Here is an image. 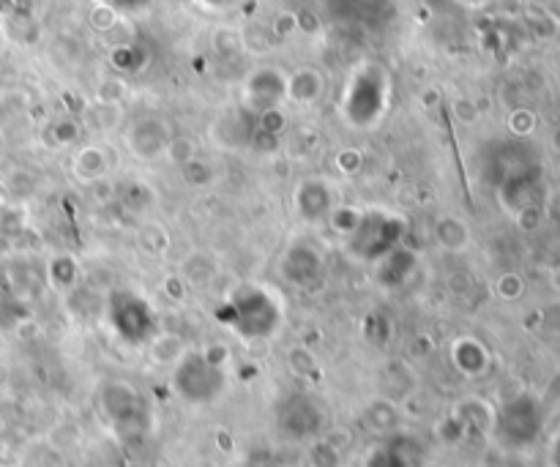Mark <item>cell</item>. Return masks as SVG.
<instances>
[{
    "instance_id": "obj_1",
    "label": "cell",
    "mask_w": 560,
    "mask_h": 467,
    "mask_svg": "<svg viewBox=\"0 0 560 467\" xmlns=\"http://www.w3.org/2000/svg\"><path fill=\"white\" fill-rule=\"evenodd\" d=\"M224 323L246 339H263L271 336L282 323V309L276 298L265 293L263 287H241L219 312Z\"/></svg>"
},
{
    "instance_id": "obj_2",
    "label": "cell",
    "mask_w": 560,
    "mask_h": 467,
    "mask_svg": "<svg viewBox=\"0 0 560 467\" xmlns=\"http://www.w3.org/2000/svg\"><path fill=\"white\" fill-rule=\"evenodd\" d=\"M224 386V377L214 358H205L200 353L186 356L175 369V391L184 396L186 402L203 405L211 402Z\"/></svg>"
},
{
    "instance_id": "obj_3",
    "label": "cell",
    "mask_w": 560,
    "mask_h": 467,
    "mask_svg": "<svg viewBox=\"0 0 560 467\" xmlns=\"http://www.w3.org/2000/svg\"><path fill=\"white\" fill-rule=\"evenodd\" d=\"M394 224H399L397 219H391L383 211H369L367 216H358V224L350 230L353 233V252L367 257V260H377V257H386L394 249V241L388 238H397L402 230H391Z\"/></svg>"
},
{
    "instance_id": "obj_4",
    "label": "cell",
    "mask_w": 560,
    "mask_h": 467,
    "mask_svg": "<svg viewBox=\"0 0 560 467\" xmlns=\"http://www.w3.org/2000/svg\"><path fill=\"white\" fill-rule=\"evenodd\" d=\"M107 312H110L112 325H118V323H123V320H129V325H126V328L121 331L123 339L129 336L132 342H140L143 336H151V331L140 325V323L153 325L151 309H148V304H145L143 298H137L134 293H126V290H118V293H112Z\"/></svg>"
},
{
    "instance_id": "obj_5",
    "label": "cell",
    "mask_w": 560,
    "mask_h": 467,
    "mask_svg": "<svg viewBox=\"0 0 560 467\" xmlns=\"http://www.w3.org/2000/svg\"><path fill=\"white\" fill-rule=\"evenodd\" d=\"M298 208L306 219L326 216L328 211V186L320 181H309L298 189Z\"/></svg>"
},
{
    "instance_id": "obj_6",
    "label": "cell",
    "mask_w": 560,
    "mask_h": 467,
    "mask_svg": "<svg viewBox=\"0 0 560 467\" xmlns=\"http://www.w3.org/2000/svg\"><path fill=\"white\" fill-rule=\"evenodd\" d=\"M438 241L446 249H462V246L468 244V230H465V224L459 222V219H440L438 222Z\"/></svg>"
},
{
    "instance_id": "obj_7",
    "label": "cell",
    "mask_w": 560,
    "mask_h": 467,
    "mask_svg": "<svg viewBox=\"0 0 560 467\" xmlns=\"http://www.w3.org/2000/svg\"><path fill=\"white\" fill-rule=\"evenodd\" d=\"M25 315V306L17 295L6 293L0 287V331H9L14 325L20 323V317Z\"/></svg>"
},
{
    "instance_id": "obj_8",
    "label": "cell",
    "mask_w": 560,
    "mask_h": 467,
    "mask_svg": "<svg viewBox=\"0 0 560 467\" xmlns=\"http://www.w3.org/2000/svg\"><path fill=\"white\" fill-rule=\"evenodd\" d=\"M102 170H107V162H104V156L99 151H82V156L77 159V175L85 178V181H91L96 175H102Z\"/></svg>"
}]
</instances>
